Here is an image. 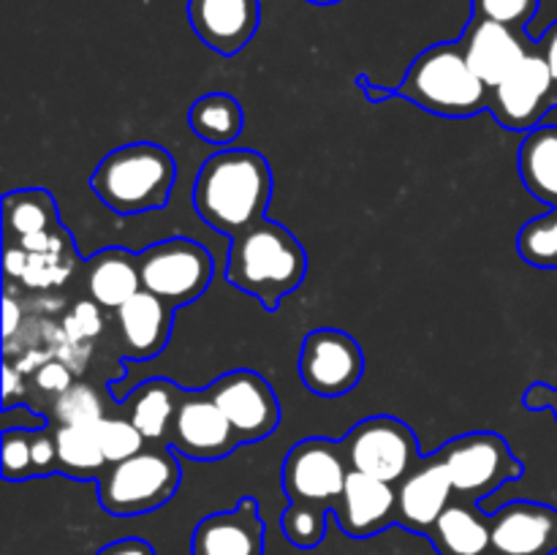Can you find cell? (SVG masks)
<instances>
[{"mask_svg":"<svg viewBox=\"0 0 557 555\" xmlns=\"http://www.w3.org/2000/svg\"><path fill=\"white\" fill-rule=\"evenodd\" d=\"M272 201V169L261 152L223 147L201 163L194 183V207L218 234L245 232L264 221Z\"/></svg>","mask_w":557,"mask_h":555,"instance_id":"cell-1","label":"cell"},{"mask_svg":"<svg viewBox=\"0 0 557 555\" xmlns=\"http://www.w3.org/2000/svg\"><path fill=\"white\" fill-rule=\"evenodd\" d=\"M36 381L41 390L52 392V395H63V392L74 384V381H71V373L60 362L44 365V368L36 373Z\"/></svg>","mask_w":557,"mask_h":555,"instance_id":"cell-36","label":"cell"},{"mask_svg":"<svg viewBox=\"0 0 557 555\" xmlns=\"http://www.w3.org/2000/svg\"><path fill=\"white\" fill-rule=\"evenodd\" d=\"M0 457H3V479H9V482L33 479L30 428H5Z\"/></svg>","mask_w":557,"mask_h":555,"instance_id":"cell-32","label":"cell"},{"mask_svg":"<svg viewBox=\"0 0 557 555\" xmlns=\"http://www.w3.org/2000/svg\"><path fill=\"white\" fill-rule=\"evenodd\" d=\"M177 163L166 147L156 141H131L114 147L98 161L90 188L117 215H145L169 205Z\"/></svg>","mask_w":557,"mask_h":555,"instance_id":"cell-3","label":"cell"},{"mask_svg":"<svg viewBox=\"0 0 557 555\" xmlns=\"http://www.w3.org/2000/svg\"><path fill=\"white\" fill-rule=\"evenodd\" d=\"M54 419L58 424H76V428H96L107 419L103 397L90 384H71L63 395L54 397Z\"/></svg>","mask_w":557,"mask_h":555,"instance_id":"cell-29","label":"cell"},{"mask_svg":"<svg viewBox=\"0 0 557 555\" xmlns=\"http://www.w3.org/2000/svg\"><path fill=\"white\" fill-rule=\"evenodd\" d=\"M259 0H188V22L212 52L232 58L259 30Z\"/></svg>","mask_w":557,"mask_h":555,"instance_id":"cell-16","label":"cell"},{"mask_svg":"<svg viewBox=\"0 0 557 555\" xmlns=\"http://www.w3.org/2000/svg\"><path fill=\"white\" fill-rule=\"evenodd\" d=\"M174 308L156 294L145 292L128 299L117 308V326L123 335L125 357L134 362H147L166 348L172 335Z\"/></svg>","mask_w":557,"mask_h":555,"instance_id":"cell-20","label":"cell"},{"mask_svg":"<svg viewBox=\"0 0 557 555\" xmlns=\"http://www.w3.org/2000/svg\"><path fill=\"white\" fill-rule=\"evenodd\" d=\"M536 47L542 52L544 63L549 65V74H553L555 82V101H557V20L544 30L542 38H536Z\"/></svg>","mask_w":557,"mask_h":555,"instance_id":"cell-39","label":"cell"},{"mask_svg":"<svg viewBox=\"0 0 557 555\" xmlns=\"http://www.w3.org/2000/svg\"><path fill=\"white\" fill-rule=\"evenodd\" d=\"M30 452H33V477H52L58 473V441L54 430L41 424L30 428Z\"/></svg>","mask_w":557,"mask_h":555,"instance_id":"cell-34","label":"cell"},{"mask_svg":"<svg viewBox=\"0 0 557 555\" xmlns=\"http://www.w3.org/2000/svg\"><path fill=\"white\" fill-rule=\"evenodd\" d=\"M438 555H493L490 515L479 504L455 498L428 533Z\"/></svg>","mask_w":557,"mask_h":555,"instance_id":"cell-21","label":"cell"},{"mask_svg":"<svg viewBox=\"0 0 557 555\" xmlns=\"http://www.w3.org/2000/svg\"><path fill=\"white\" fill-rule=\"evenodd\" d=\"M310 3H315V5H332V3H341V0H310Z\"/></svg>","mask_w":557,"mask_h":555,"instance_id":"cell-42","label":"cell"},{"mask_svg":"<svg viewBox=\"0 0 557 555\" xmlns=\"http://www.w3.org/2000/svg\"><path fill=\"white\" fill-rule=\"evenodd\" d=\"M207 392L226 414L239 444H256L277 430L281 403L270 381L256 370H228L212 381Z\"/></svg>","mask_w":557,"mask_h":555,"instance_id":"cell-12","label":"cell"},{"mask_svg":"<svg viewBox=\"0 0 557 555\" xmlns=\"http://www.w3.org/2000/svg\"><path fill=\"white\" fill-rule=\"evenodd\" d=\"M351 471L384 479L397 484L422 460L419 439L403 419L397 417H368L354 424L341 439Z\"/></svg>","mask_w":557,"mask_h":555,"instance_id":"cell-8","label":"cell"},{"mask_svg":"<svg viewBox=\"0 0 557 555\" xmlns=\"http://www.w3.org/2000/svg\"><path fill=\"white\" fill-rule=\"evenodd\" d=\"M297 370L310 395L343 397L364 375L362 346L343 330H313L299 348Z\"/></svg>","mask_w":557,"mask_h":555,"instance_id":"cell-11","label":"cell"},{"mask_svg":"<svg viewBox=\"0 0 557 555\" xmlns=\"http://www.w3.org/2000/svg\"><path fill=\"white\" fill-rule=\"evenodd\" d=\"M517 172L533 199L557 207V125L528 131L517 150Z\"/></svg>","mask_w":557,"mask_h":555,"instance_id":"cell-23","label":"cell"},{"mask_svg":"<svg viewBox=\"0 0 557 555\" xmlns=\"http://www.w3.org/2000/svg\"><path fill=\"white\" fill-rule=\"evenodd\" d=\"M435 455L449 471L455 498L471 504H479L506 482H515L525 473V466L515 457L509 441L487 430L457 435L446 441Z\"/></svg>","mask_w":557,"mask_h":555,"instance_id":"cell-6","label":"cell"},{"mask_svg":"<svg viewBox=\"0 0 557 555\" xmlns=\"http://www.w3.org/2000/svg\"><path fill=\"white\" fill-rule=\"evenodd\" d=\"M183 482L172 446L152 444L123 462H112L98 479V501L114 517H136L161 509Z\"/></svg>","mask_w":557,"mask_h":555,"instance_id":"cell-5","label":"cell"},{"mask_svg":"<svg viewBox=\"0 0 557 555\" xmlns=\"http://www.w3.org/2000/svg\"><path fill=\"white\" fill-rule=\"evenodd\" d=\"M460 44L466 49L473 74L487 85V90H493L536 47V41H531L525 30H515L500 22L484 20V16H471Z\"/></svg>","mask_w":557,"mask_h":555,"instance_id":"cell-17","label":"cell"},{"mask_svg":"<svg viewBox=\"0 0 557 555\" xmlns=\"http://www.w3.org/2000/svg\"><path fill=\"white\" fill-rule=\"evenodd\" d=\"M542 0H471L473 16L500 22L515 30H525L531 20L536 16Z\"/></svg>","mask_w":557,"mask_h":555,"instance_id":"cell-33","label":"cell"},{"mask_svg":"<svg viewBox=\"0 0 557 555\" xmlns=\"http://www.w3.org/2000/svg\"><path fill=\"white\" fill-rule=\"evenodd\" d=\"M141 288L174 310L196 303L212 283V256L196 239L172 237L147 245L139 254Z\"/></svg>","mask_w":557,"mask_h":555,"instance_id":"cell-7","label":"cell"},{"mask_svg":"<svg viewBox=\"0 0 557 555\" xmlns=\"http://www.w3.org/2000/svg\"><path fill=\"white\" fill-rule=\"evenodd\" d=\"M87 292L98 308L117 310L141 292L139 254L125 248H103L87 261Z\"/></svg>","mask_w":557,"mask_h":555,"instance_id":"cell-22","label":"cell"},{"mask_svg":"<svg viewBox=\"0 0 557 555\" xmlns=\"http://www.w3.org/2000/svg\"><path fill=\"white\" fill-rule=\"evenodd\" d=\"M96 555H156V550H152V544L145 542V539L128 536L117 539V542H109L107 547L98 550Z\"/></svg>","mask_w":557,"mask_h":555,"instance_id":"cell-38","label":"cell"},{"mask_svg":"<svg viewBox=\"0 0 557 555\" xmlns=\"http://www.w3.org/2000/svg\"><path fill=\"white\" fill-rule=\"evenodd\" d=\"M188 125L207 145L228 147L245 131L243 103L228 92H207L190 103Z\"/></svg>","mask_w":557,"mask_h":555,"instance_id":"cell-25","label":"cell"},{"mask_svg":"<svg viewBox=\"0 0 557 555\" xmlns=\"http://www.w3.org/2000/svg\"><path fill=\"white\" fill-rule=\"evenodd\" d=\"M397 488V511L395 522L411 533L428 536L430 528L435 526L446 506L455 501V488H451L449 471L438 455L422 457L408 477H403Z\"/></svg>","mask_w":557,"mask_h":555,"instance_id":"cell-15","label":"cell"},{"mask_svg":"<svg viewBox=\"0 0 557 555\" xmlns=\"http://www.w3.org/2000/svg\"><path fill=\"white\" fill-rule=\"evenodd\" d=\"M183 397V386L169 379H147L123 400L125 417L141 430L147 441L161 444L166 441L169 424Z\"/></svg>","mask_w":557,"mask_h":555,"instance_id":"cell-24","label":"cell"},{"mask_svg":"<svg viewBox=\"0 0 557 555\" xmlns=\"http://www.w3.org/2000/svg\"><path fill=\"white\" fill-rule=\"evenodd\" d=\"M166 446L190 460L212 462L232 455L239 446V439L210 392L183 390L177 411L169 424Z\"/></svg>","mask_w":557,"mask_h":555,"instance_id":"cell-13","label":"cell"},{"mask_svg":"<svg viewBox=\"0 0 557 555\" xmlns=\"http://www.w3.org/2000/svg\"><path fill=\"white\" fill-rule=\"evenodd\" d=\"M267 526L256 498H239L234 509L207 515L190 536V555H264Z\"/></svg>","mask_w":557,"mask_h":555,"instance_id":"cell-18","label":"cell"},{"mask_svg":"<svg viewBox=\"0 0 557 555\" xmlns=\"http://www.w3.org/2000/svg\"><path fill=\"white\" fill-rule=\"evenodd\" d=\"M493 555H555L557 509L536 501H511L490 515Z\"/></svg>","mask_w":557,"mask_h":555,"instance_id":"cell-14","label":"cell"},{"mask_svg":"<svg viewBox=\"0 0 557 555\" xmlns=\"http://www.w3.org/2000/svg\"><path fill=\"white\" fill-rule=\"evenodd\" d=\"M54 441H58V473H63V477L96 479L98 482L109 468L96 428L58 424Z\"/></svg>","mask_w":557,"mask_h":555,"instance_id":"cell-27","label":"cell"},{"mask_svg":"<svg viewBox=\"0 0 557 555\" xmlns=\"http://www.w3.org/2000/svg\"><path fill=\"white\" fill-rule=\"evenodd\" d=\"M517 254L536 270H557V207L544 215L531 218L517 232Z\"/></svg>","mask_w":557,"mask_h":555,"instance_id":"cell-28","label":"cell"},{"mask_svg":"<svg viewBox=\"0 0 557 555\" xmlns=\"http://www.w3.org/2000/svg\"><path fill=\"white\" fill-rule=\"evenodd\" d=\"M308 275V254L283 223L259 221L234 234L226 278L239 292L259 299L264 310H277Z\"/></svg>","mask_w":557,"mask_h":555,"instance_id":"cell-2","label":"cell"},{"mask_svg":"<svg viewBox=\"0 0 557 555\" xmlns=\"http://www.w3.org/2000/svg\"><path fill=\"white\" fill-rule=\"evenodd\" d=\"M14 390H16V373L14 368H5V390H3V397H5V408H11V403H14Z\"/></svg>","mask_w":557,"mask_h":555,"instance_id":"cell-41","label":"cell"},{"mask_svg":"<svg viewBox=\"0 0 557 555\" xmlns=\"http://www.w3.org/2000/svg\"><path fill=\"white\" fill-rule=\"evenodd\" d=\"M397 488L384 479L351 471L341 501L332 509L337 526L351 539H370L395 522Z\"/></svg>","mask_w":557,"mask_h":555,"instance_id":"cell-19","label":"cell"},{"mask_svg":"<svg viewBox=\"0 0 557 555\" xmlns=\"http://www.w3.org/2000/svg\"><path fill=\"white\" fill-rule=\"evenodd\" d=\"M98 439H101L103 455H107L109 466L112 462H123L134 457L136 452L145 449L147 439L141 430L131 422L128 417H107L96 424Z\"/></svg>","mask_w":557,"mask_h":555,"instance_id":"cell-31","label":"cell"},{"mask_svg":"<svg viewBox=\"0 0 557 555\" xmlns=\"http://www.w3.org/2000/svg\"><path fill=\"white\" fill-rule=\"evenodd\" d=\"M525 408L528 411H553L557 419V390L544 384V381H536V384L528 386Z\"/></svg>","mask_w":557,"mask_h":555,"instance_id":"cell-37","label":"cell"},{"mask_svg":"<svg viewBox=\"0 0 557 555\" xmlns=\"http://www.w3.org/2000/svg\"><path fill=\"white\" fill-rule=\"evenodd\" d=\"M3 229L5 239H27L36 234L60 229L58 205L44 188L11 190L3 196Z\"/></svg>","mask_w":557,"mask_h":555,"instance_id":"cell-26","label":"cell"},{"mask_svg":"<svg viewBox=\"0 0 557 555\" xmlns=\"http://www.w3.org/2000/svg\"><path fill=\"white\" fill-rule=\"evenodd\" d=\"M3 310H5V316H3V335L11 337V335H14L16 326H20V321H22V308L14 303V299L5 297Z\"/></svg>","mask_w":557,"mask_h":555,"instance_id":"cell-40","label":"cell"},{"mask_svg":"<svg viewBox=\"0 0 557 555\" xmlns=\"http://www.w3.org/2000/svg\"><path fill=\"white\" fill-rule=\"evenodd\" d=\"M351 473L341 441L305 439L288 449L283 460L281 484L288 501L335 509Z\"/></svg>","mask_w":557,"mask_h":555,"instance_id":"cell-9","label":"cell"},{"mask_svg":"<svg viewBox=\"0 0 557 555\" xmlns=\"http://www.w3.org/2000/svg\"><path fill=\"white\" fill-rule=\"evenodd\" d=\"M395 96L441 118H473L490 103V90L466 58L460 41L433 44L413 58Z\"/></svg>","mask_w":557,"mask_h":555,"instance_id":"cell-4","label":"cell"},{"mask_svg":"<svg viewBox=\"0 0 557 555\" xmlns=\"http://www.w3.org/2000/svg\"><path fill=\"white\" fill-rule=\"evenodd\" d=\"M557 107L555 82L539 47H533L490 90L487 112L509 131H533Z\"/></svg>","mask_w":557,"mask_h":555,"instance_id":"cell-10","label":"cell"},{"mask_svg":"<svg viewBox=\"0 0 557 555\" xmlns=\"http://www.w3.org/2000/svg\"><path fill=\"white\" fill-rule=\"evenodd\" d=\"M326 515H330V509H324V506L288 501V509L281 515V528L294 547L313 550L326 536Z\"/></svg>","mask_w":557,"mask_h":555,"instance_id":"cell-30","label":"cell"},{"mask_svg":"<svg viewBox=\"0 0 557 555\" xmlns=\"http://www.w3.org/2000/svg\"><path fill=\"white\" fill-rule=\"evenodd\" d=\"M69 330L79 337H92L101 330V319H98V308L92 303L76 305L74 313L69 316Z\"/></svg>","mask_w":557,"mask_h":555,"instance_id":"cell-35","label":"cell"}]
</instances>
